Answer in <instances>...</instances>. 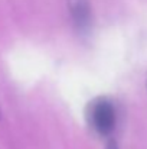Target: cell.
I'll return each mask as SVG.
<instances>
[{"mask_svg": "<svg viewBox=\"0 0 147 149\" xmlns=\"http://www.w3.org/2000/svg\"><path fill=\"white\" fill-rule=\"evenodd\" d=\"M0 117H1V111H0Z\"/></svg>", "mask_w": 147, "mask_h": 149, "instance_id": "4", "label": "cell"}, {"mask_svg": "<svg viewBox=\"0 0 147 149\" xmlns=\"http://www.w3.org/2000/svg\"><path fill=\"white\" fill-rule=\"evenodd\" d=\"M105 149H118V146H117L115 141H110V142L107 143V146H105Z\"/></svg>", "mask_w": 147, "mask_h": 149, "instance_id": "3", "label": "cell"}, {"mask_svg": "<svg viewBox=\"0 0 147 149\" xmlns=\"http://www.w3.org/2000/svg\"><path fill=\"white\" fill-rule=\"evenodd\" d=\"M71 19L77 31L82 35L88 33L91 29V7L88 0H66Z\"/></svg>", "mask_w": 147, "mask_h": 149, "instance_id": "2", "label": "cell"}, {"mask_svg": "<svg viewBox=\"0 0 147 149\" xmlns=\"http://www.w3.org/2000/svg\"><path fill=\"white\" fill-rule=\"evenodd\" d=\"M87 117L91 127L101 136H107L115 126V110L107 99L94 100L87 109Z\"/></svg>", "mask_w": 147, "mask_h": 149, "instance_id": "1", "label": "cell"}]
</instances>
